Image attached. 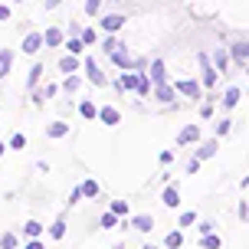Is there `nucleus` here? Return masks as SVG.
Wrapping results in <instances>:
<instances>
[{"mask_svg": "<svg viewBox=\"0 0 249 249\" xmlns=\"http://www.w3.org/2000/svg\"><path fill=\"white\" fill-rule=\"evenodd\" d=\"M62 50H66V53H72V56H79V53L86 50V43H82V36H69L66 43H62Z\"/></svg>", "mask_w": 249, "mask_h": 249, "instance_id": "nucleus-20", "label": "nucleus"}, {"mask_svg": "<svg viewBox=\"0 0 249 249\" xmlns=\"http://www.w3.org/2000/svg\"><path fill=\"white\" fill-rule=\"evenodd\" d=\"M102 50L108 53V56H112L115 50H122V43H118V39H115V33H108V36H105V43H102Z\"/></svg>", "mask_w": 249, "mask_h": 249, "instance_id": "nucleus-32", "label": "nucleus"}, {"mask_svg": "<svg viewBox=\"0 0 249 249\" xmlns=\"http://www.w3.org/2000/svg\"><path fill=\"white\" fill-rule=\"evenodd\" d=\"M79 187H82V197H99V190H102L95 177H86V180H82Z\"/></svg>", "mask_w": 249, "mask_h": 249, "instance_id": "nucleus-19", "label": "nucleus"}, {"mask_svg": "<svg viewBox=\"0 0 249 249\" xmlns=\"http://www.w3.org/2000/svg\"><path fill=\"white\" fill-rule=\"evenodd\" d=\"M239 99H243V92H239L236 86H230V89L223 92V99H220V102H223L226 112H230V108H236V105H239Z\"/></svg>", "mask_w": 249, "mask_h": 249, "instance_id": "nucleus-15", "label": "nucleus"}, {"mask_svg": "<svg viewBox=\"0 0 249 249\" xmlns=\"http://www.w3.org/2000/svg\"><path fill=\"white\" fill-rule=\"evenodd\" d=\"M230 118H223V122H216V138H223V135H230Z\"/></svg>", "mask_w": 249, "mask_h": 249, "instance_id": "nucleus-38", "label": "nucleus"}, {"mask_svg": "<svg viewBox=\"0 0 249 249\" xmlns=\"http://www.w3.org/2000/svg\"><path fill=\"white\" fill-rule=\"evenodd\" d=\"M79 86H82V79H79V75H66V82H62V89H66L69 95H72V92H79Z\"/></svg>", "mask_w": 249, "mask_h": 249, "instance_id": "nucleus-31", "label": "nucleus"}, {"mask_svg": "<svg viewBox=\"0 0 249 249\" xmlns=\"http://www.w3.org/2000/svg\"><path fill=\"white\" fill-rule=\"evenodd\" d=\"M82 69H86V79H89V82H92V86H105V82H108V79H105V72H102V69H99V62H95V59H82Z\"/></svg>", "mask_w": 249, "mask_h": 249, "instance_id": "nucleus-3", "label": "nucleus"}, {"mask_svg": "<svg viewBox=\"0 0 249 249\" xmlns=\"http://www.w3.org/2000/svg\"><path fill=\"white\" fill-rule=\"evenodd\" d=\"M43 46H46V39H43V33H30V36L23 39V46H20V50H23V53H30V56H33V53H39V50H43Z\"/></svg>", "mask_w": 249, "mask_h": 249, "instance_id": "nucleus-8", "label": "nucleus"}, {"mask_svg": "<svg viewBox=\"0 0 249 249\" xmlns=\"http://www.w3.org/2000/svg\"><path fill=\"white\" fill-rule=\"evenodd\" d=\"M200 246H203V249H220V246H223V239L216 236V233H207V236H200Z\"/></svg>", "mask_w": 249, "mask_h": 249, "instance_id": "nucleus-28", "label": "nucleus"}, {"mask_svg": "<svg viewBox=\"0 0 249 249\" xmlns=\"http://www.w3.org/2000/svg\"><path fill=\"white\" fill-rule=\"evenodd\" d=\"M174 89L180 92V95H187V99H200V86L194 82V79H177Z\"/></svg>", "mask_w": 249, "mask_h": 249, "instance_id": "nucleus-4", "label": "nucleus"}, {"mask_svg": "<svg viewBox=\"0 0 249 249\" xmlns=\"http://www.w3.org/2000/svg\"><path fill=\"white\" fill-rule=\"evenodd\" d=\"M122 220H124V216H118V213H112V210H108V213H102L99 226H102V230H115V226H122Z\"/></svg>", "mask_w": 249, "mask_h": 249, "instance_id": "nucleus-18", "label": "nucleus"}, {"mask_svg": "<svg viewBox=\"0 0 249 249\" xmlns=\"http://www.w3.org/2000/svg\"><path fill=\"white\" fill-rule=\"evenodd\" d=\"M194 223H197V213H194V210L180 213V226H194Z\"/></svg>", "mask_w": 249, "mask_h": 249, "instance_id": "nucleus-36", "label": "nucleus"}, {"mask_svg": "<svg viewBox=\"0 0 249 249\" xmlns=\"http://www.w3.org/2000/svg\"><path fill=\"white\" fill-rule=\"evenodd\" d=\"M197 59H200V69H203V89H213V86H216V79H220V69L213 66V59L207 56V53H200Z\"/></svg>", "mask_w": 249, "mask_h": 249, "instance_id": "nucleus-1", "label": "nucleus"}, {"mask_svg": "<svg viewBox=\"0 0 249 249\" xmlns=\"http://www.w3.org/2000/svg\"><path fill=\"white\" fill-rule=\"evenodd\" d=\"M82 200V187H72V194H69V207H75Z\"/></svg>", "mask_w": 249, "mask_h": 249, "instance_id": "nucleus-41", "label": "nucleus"}, {"mask_svg": "<svg viewBox=\"0 0 249 249\" xmlns=\"http://www.w3.org/2000/svg\"><path fill=\"white\" fill-rule=\"evenodd\" d=\"M144 249H161V246H154V243H148V246H144Z\"/></svg>", "mask_w": 249, "mask_h": 249, "instance_id": "nucleus-50", "label": "nucleus"}, {"mask_svg": "<svg viewBox=\"0 0 249 249\" xmlns=\"http://www.w3.org/2000/svg\"><path fill=\"white\" fill-rule=\"evenodd\" d=\"M200 171V158H194V161H187V174H197Z\"/></svg>", "mask_w": 249, "mask_h": 249, "instance_id": "nucleus-42", "label": "nucleus"}, {"mask_svg": "<svg viewBox=\"0 0 249 249\" xmlns=\"http://www.w3.org/2000/svg\"><path fill=\"white\" fill-rule=\"evenodd\" d=\"M197 138H200V124H187L184 131L177 135V144H194Z\"/></svg>", "mask_w": 249, "mask_h": 249, "instance_id": "nucleus-16", "label": "nucleus"}, {"mask_svg": "<svg viewBox=\"0 0 249 249\" xmlns=\"http://www.w3.org/2000/svg\"><path fill=\"white\" fill-rule=\"evenodd\" d=\"M10 17V7H0V20H7Z\"/></svg>", "mask_w": 249, "mask_h": 249, "instance_id": "nucleus-47", "label": "nucleus"}, {"mask_svg": "<svg viewBox=\"0 0 249 249\" xmlns=\"http://www.w3.org/2000/svg\"><path fill=\"white\" fill-rule=\"evenodd\" d=\"M20 233H23L26 239H39V236H43V233H46V226L39 223V220H26V223L20 226Z\"/></svg>", "mask_w": 249, "mask_h": 249, "instance_id": "nucleus-9", "label": "nucleus"}, {"mask_svg": "<svg viewBox=\"0 0 249 249\" xmlns=\"http://www.w3.org/2000/svg\"><path fill=\"white\" fill-rule=\"evenodd\" d=\"M43 39H46V46H62V30L59 26H50V30L43 33Z\"/></svg>", "mask_w": 249, "mask_h": 249, "instance_id": "nucleus-22", "label": "nucleus"}, {"mask_svg": "<svg viewBox=\"0 0 249 249\" xmlns=\"http://www.w3.org/2000/svg\"><path fill=\"white\" fill-rule=\"evenodd\" d=\"M13 3H23V0H13Z\"/></svg>", "mask_w": 249, "mask_h": 249, "instance_id": "nucleus-51", "label": "nucleus"}, {"mask_svg": "<svg viewBox=\"0 0 249 249\" xmlns=\"http://www.w3.org/2000/svg\"><path fill=\"white\" fill-rule=\"evenodd\" d=\"M26 249H46L43 239H26Z\"/></svg>", "mask_w": 249, "mask_h": 249, "instance_id": "nucleus-44", "label": "nucleus"}, {"mask_svg": "<svg viewBox=\"0 0 249 249\" xmlns=\"http://www.w3.org/2000/svg\"><path fill=\"white\" fill-rule=\"evenodd\" d=\"M108 210L118 213V216H128V203H124V200H112V203H108Z\"/></svg>", "mask_w": 249, "mask_h": 249, "instance_id": "nucleus-34", "label": "nucleus"}, {"mask_svg": "<svg viewBox=\"0 0 249 249\" xmlns=\"http://www.w3.org/2000/svg\"><path fill=\"white\" fill-rule=\"evenodd\" d=\"M82 69V59L79 56H72V53H66L59 59V72H66V75H72V72H79Z\"/></svg>", "mask_w": 249, "mask_h": 249, "instance_id": "nucleus-6", "label": "nucleus"}, {"mask_svg": "<svg viewBox=\"0 0 249 249\" xmlns=\"http://www.w3.org/2000/svg\"><path fill=\"white\" fill-rule=\"evenodd\" d=\"M138 82H141V69H124V72L118 75L115 89H118V92H138Z\"/></svg>", "mask_w": 249, "mask_h": 249, "instance_id": "nucleus-2", "label": "nucleus"}, {"mask_svg": "<svg viewBox=\"0 0 249 249\" xmlns=\"http://www.w3.org/2000/svg\"><path fill=\"white\" fill-rule=\"evenodd\" d=\"M197 230H200V236H207V233H213V223H210V220H200Z\"/></svg>", "mask_w": 249, "mask_h": 249, "instance_id": "nucleus-40", "label": "nucleus"}, {"mask_svg": "<svg viewBox=\"0 0 249 249\" xmlns=\"http://www.w3.org/2000/svg\"><path fill=\"white\" fill-rule=\"evenodd\" d=\"M230 56L239 62H246L249 59V43H236V46H230Z\"/></svg>", "mask_w": 249, "mask_h": 249, "instance_id": "nucleus-25", "label": "nucleus"}, {"mask_svg": "<svg viewBox=\"0 0 249 249\" xmlns=\"http://www.w3.org/2000/svg\"><path fill=\"white\" fill-rule=\"evenodd\" d=\"M43 72H46V69H43V66L36 62V66L30 69V75H26V86H30V89H36V86H39V79H43Z\"/></svg>", "mask_w": 249, "mask_h": 249, "instance_id": "nucleus-27", "label": "nucleus"}, {"mask_svg": "<svg viewBox=\"0 0 249 249\" xmlns=\"http://www.w3.org/2000/svg\"><path fill=\"white\" fill-rule=\"evenodd\" d=\"M56 92H59V86H53V82H50V86L43 89V99H53V95H56Z\"/></svg>", "mask_w": 249, "mask_h": 249, "instance_id": "nucleus-43", "label": "nucleus"}, {"mask_svg": "<svg viewBox=\"0 0 249 249\" xmlns=\"http://www.w3.org/2000/svg\"><path fill=\"white\" fill-rule=\"evenodd\" d=\"M99 10H102V0H86V13L89 17H95Z\"/></svg>", "mask_w": 249, "mask_h": 249, "instance_id": "nucleus-37", "label": "nucleus"}, {"mask_svg": "<svg viewBox=\"0 0 249 249\" xmlns=\"http://www.w3.org/2000/svg\"><path fill=\"white\" fill-rule=\"evenodd\" d=\"M164 246L167 249H180L184 246V233H180V230H171V233L164 236Z\"/></svg>", "mask_w": 249, "mask_h": 249, "instance_id": "nucleus-21", "label": "nucleus"}, {"mask_svg": "<svg viewBox=\"0 0 249 249\" xmlns=\"http://www.w3.org/2000/svg\"><path fill=\"white\" fill-rule=\"evenodd\" d=\"M131 230H138V233H151V230H154V216H151V213H138V216H131Z\"/></svg>", "mask_w": 249, "mask_h": 249, "instance_id": "nucleus-5", "label": "nucleus"}, {"mask_svg": "<svg viewBox=\"0 0 249 249\" xmlns=\"http://www.w3.org/2000/svg\"><path fill=\"white\" fill-rule=\"evenodd\" d=\"M122 26H124L122 13H108V17H102V30H105V33H118Z\"/></svg>", "mask_w": 249, "mask_h": 249, "instance_id": "nucleus-10", "label": "nucleus"}, {"mask_svg": "<svg viewBox=\"0 0 249 249\" xmlns=\"http://www.w3.org/2000/svg\"><path fill=\"white\" fill-rule=\"evenodd\" d=\"M20 246V236H17V233H3V236H0V249H17Z\"/></svg>", "mask_w": 249, "mask_h": 249, "instance_id": "nucleus-30", "label": "nucleus"}, {"mask_svg": "<svg viewBox=\"0 0 249 249\" xmlns=\"http://www.w3.org/2000/svg\"><path fill=\"white\" fill-rule=\"evenodd\" d=\"M161 200H164V207L177 210V207H180V190H177L174 184H167V187H164V194H161Z\"/></svg>", "mask_w": 249, "mask_h": 249, "instance_id": "nucleus-11", "label": "nucleus"}, {"mask_svg": "<svg viewBox=\"0 0 249 249\" xmlns=\"http://www.w3.org/2000/svg\"><path fill=\"white\" fill-rule=\"evenodd\" d=\"M148 75H151V82H154V86H164V82H167V69H164V62L161 59H151Z\"/></svg>", "mask_w": 249, "mask_h": 249, "instance_id": "nucleus-7", "label": "nucleus"}, {"mask_svg": "<svg viewBox=\"0 0 249 249\" xmlns=\"http://www.w3.org/2000/svg\"><path fill=\"white\" fill-rule=\"evenodd\" d=\"M226 62H230V56H226L223 50H220V53H216V56H213V66H216L220 72H223V69H226Z\"/></svg>", "mask_w": 249, "mask_h": 249, "instance_id": "nucleus-35", "label": "nucleus"}, {"mask_svg": "<svg viewBox=\"0 0 249 249\" xmlns=\"http://www.w3.org/2000/svg\"><path fill=\"white\" fill-rule=\"evenodd\" d=\"M154 99L164 102V105H171V102L177 99V89H174V86H167V82H164V86H154Z\"/></svg>", "mask_w": 249, "mask_h": 249, "instance_id": "nucleus-12", "label": "nucleus"}, {"mask_svg": "<svg viewBox=\"0 0 249 249\" xmlns=\"http://www.w3.org/2000/svg\"><path fill=\"white\" fill-rule=\"evenodd\" d=\"M66 230H69V226H66V220L59 216V220L50 226V239H62V236H66Z\"/></svg>", "mask_w": 249, "mask_h": 249, "instance_id": "nucleus-29", "label": "nucleus"}, {"mask_svg": "<svg viewBox=\"0 0 249 249\" xmlns=\"http://www.w3.org/2000/svg\"><path fill=\"white\" fill-rule=\"evenodd\" d=\"M7 148H13V151H23V148H26V135H23V131H17V135L10 138V144H7Z\"/></svg>", "mask_w": 249, "mask_h": 249, "instance_id": "nucleus-33", "label": "nucleus"}, {"mask_svg": "<svg viewBox=\"0 0 249 249\" xmlns=\"http://www.w3.org/2000/svg\"><path fill=\"white\" fill-rule=\"evenodd\" d=\"M10 62H13V50H3L0 53V79L10 75Z\"/></svg>", "mask_w": 249, "mask_h": 249, "instance_id": "nucleus-24", "label": "nucleus"}, {"mask_svg": "<svg viewBox=\"0 0 249 249\" xmlns=\"http://www.w3.org/2000/svg\"><path fill=\"white\" fill-rule=\"evenodd\" d=\"M79 115H82L86 122H92V118H99V108H95V102H82V105H79Z\"/></svg>", "mask_w": 249, "mask_h": 249, "instance_id": "nucleus-26", "label": "nucleus"}, {"mask_svg": "<svg viewBox=\"0 0 249 249\" xmlns=\"http://www.w3.org/2000/svg\"><path fill=\"white\" fill-rule=\"evenodd\" d=\"M112 62L118 66V69H135V66H138V62L131 59V56H128V50H124V46H122V50H115V53H112Z\"/></svg>", "mask_w": 249, "mask_h": 249, "instance_id": "nucleus-14", "label": "nucleus"}, {"mask_svg": "<svg viewBox=\"0 0 249 249\" xmlns=\"http://www.w3.org/2000/svg\"><path fill=\"white\" fill-rule=\"evenodd\" d=\"M99 122L112 128V124L122 122V115H118V108H112V105H102V108H99Z\"/></svg>", "mask_w": 249, "mask_h": 249, "instance_id": "nucleus-13", "label": "nucleus"}, {"mask_svg": "<svg viewBox=\"0 0 249 249\" xmlns=\"http://www.w3.org/2000/svg\"><path fill=\"white\" fill-rule=\"evenodd\" d=\"M79 36H82V43H86V46H92V43H95V30H82Z\"/></svg>", "mask_w": 249, "mask_h": 249, "instance_id": "nucleus-39", "label": "nucleus"}, {"mask_svg": "<svg viewBox=\"0 0 249 249\" xmlns=\"http://www.w3.org/2000/svg\"><path fill=\"white\" fill-rule=\"evenodd\" d=\"M213 154H216V141H203V144L197 148V158H200V161H210Z\"/></svg>", "mask_w": 249, "mask_h": 249, "instance_id": "nucleus-23", "label": "nucleus"}, {"mask_svg": "<svg viewBox=\"0 0 249 249\" xmlns=\"http://www.w3.org/2000/svg\"><path fill=\"white\" fill-rule=\"evenodd\" d=\"M239 220H249V203H246V200L239 203Z\"/></svg>", "mask_w": 249, "mask_h": 249, "instance_id": "nucleus-45", "label": "nucleus"}, {"mask_svg": "<svg viewBox=\"0 0 249 249\" xmlns=\"http://www.w3.org/2000/svg\"><path fill=\"white\" fill-rule=\"evenodd\" d=\"M69 135V124L66 122H50L46 124V138H56V141H59V138H66Z\"/></svg>", "mask_w": 249, "mask_h": 249, "instance_id": "nucleus-17", "label": "nucleus"}, {"mask_svg": "<svg viewBox=\"0 0 249 249\" xmlns=\"http://www.w3.org/2000/svg\"><path fill=\"white\" fill-rule=\"evenodd\" d=\"M3 154H7V144H3V141H0V158H3Z\"/></svg>", "mask_w": 249, "mask_h": 249, "instance_id": "nucleus-49", "label": "nucleus"}, {"mask_svg": "<svg viewBox=\"0 0 249 249\" xmlns=\"http://www.w3.org/2000/svg\"><path fill=\"white\" fill-rule=\"evenodd\" d=\"M53 7H59V0H46V10H53Z\"/></svg>", "mask_w": 249, "mask_h": 249, "instance_id": "nucleus-48", "label": "nucleus"}, {"mask_svg": "<svg viewBox=\"0 0 249 249\" xmlns=\"http://www.w3.org/2000/svg\"><path fill=\"white\" fill-rule=\"evenodd\" d=\"M174 161V151H161V164H171Z\"/></svg>", "mask_w": 249, "mask_h": 249, "instance_id": "nucleus-46", "label": "nucleus"}]
</instances>
